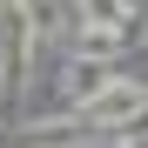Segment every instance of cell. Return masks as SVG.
<instances>
[{"instance_id":"277c9868","label":"cell","mask_w":148,"mask_h":148,"mask_svg":"<svg viewBox=\"0 0 148 148\" xmlns=\"http://www.w3.org/2000/svg\"><path fill=\"white\" fill-rule=\"evenodd\" d=\"M74 7H81L88 27H128V7L121 0H74Z\"/></svg>"},{"instance_id":"6da1fadb","label":"cell","mask_w":148,"mask_h":148,"mask_svg":"<svg viewBox=\"0 0 148 148\" xmlns=\"http://www.w3.org/2000/svg\"><path fill=\"white\" fill-rule=\"evenodd\" d=\"M81 114H88V128H128L135 114H148V88H135V81H121V74H114V81L94 94Z\"/></svg>"},{"instance_id":"3957f363","label":"cell","mask_w":148,"mask_h":148,"mask_svg":"<svg viewBox=\"0 0 148 148\" xmlns=\"http://www.w3.org/2000/svg\"><path fill=\"white\" fill-rule=\"evenodd\" d=\"M121 27H81V61H114Z\"/></svg>"},{"instance_id":"7a4b0ae2","label":"cell","mask_w":148,"mask_h":148,"mask_svg":"<svg viewBox=\"0 0 148 148\" xmlns=\"http://www.w3.org/2000/svg\"><path fill=\"white\" fill-rule=\"evenodd\" d=\"M108 81H114V67H108V61H74V74H67V101H81V108H88Z\"/></svg>"}]
</instances>
